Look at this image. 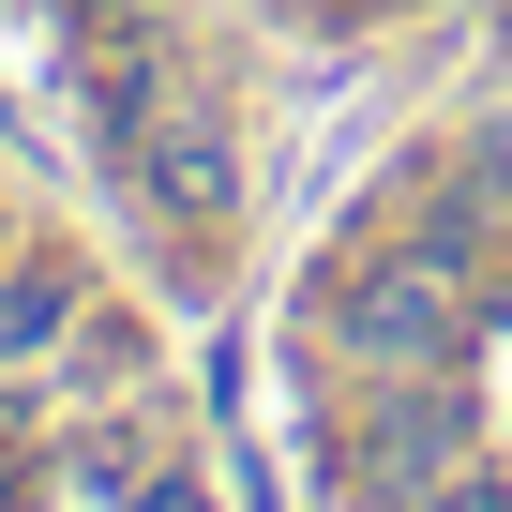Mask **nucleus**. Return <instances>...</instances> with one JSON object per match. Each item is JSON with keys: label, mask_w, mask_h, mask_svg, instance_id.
<instances>
[{"label": "nucleus", "mask_w": 512, "mask_h": 512, "mask_svg": "<svg viewBox=\"0 0 512 512\" xmlns=\"http://www.w3.org/2000/svg\"><path fill=\"white\" fill-rule=\"evenodd\" d=\"M76 16H91V31H121V16H151V0H76Z\"/></svg>", "instance_id": "nucleus-5"}, {"label": "nucleus", "mask_w": 512, "mask_h": 512, "mask_svg": "<svg viewBox=\"0 0 512 512\" xmlns=\"http://www.w3.org/2000/svg\"><path fill=\"white\" fill-rule=\"evenodd\" d=\"M136 467H151L136 422H91V437H76V482H136Z\"/></svg>", "instance_id": "nucleus-4"}, {"label": "nucleus", "mask_w": 512, "mask_h": 512, "mask_svg": "<svg viewBox=\"0 0 512 512\" xmlns=\"http://www.w3.org/2000/svg\"><path fill=\"white\" fill-rule=\"evenodd\" d=\"M61 317H76V302H61V272H0V362H46V347H61Z\"/></svg>", "instance_id": "nucleus-3"}, {"label": "nucleus", "mask_w": 512, "mask_h": 512, "mask_svg": "<svg viewBox=\"0 0 512 512\" xmlns=\"http://www.w3.org/2000/svg\"><path fill=\"white\" fill-rule=\"evenodd\" d=\"M332 332H347V362H377V377H452V362H467V332H482V302H467V256H452V241L377 256V272L332 302Z\"/></svg>", "instance_id": "nucleus-1"}, {"label": "nucleus", "mask_w": 512, "mask_h": 512, "mask_svg": "<svg viewBox=\"0 0 512 512\" xmlns=\"http://www.w3.org/2000/svg\"><path fill=\"white\" fill-rule=\"evenodd\" d=\"M151 181H166L181 211H226V136H211V121H166V136H151Z\"/></svg>", "instance_id": "nucleus-2"}, {"label": "nucleus", "mask_w": 512, "mask_h": 512, "mask_svg": "<svg viewBox=\"0 0 512 512\" xmlns=\"http://www.w3.org/2000/svg\"><path fill=\"white\" fill-rule=\"evenodd\" d=\"M151 512H211V497H196V482H151Z\"/></svg>", "instance_id": "nucleus-6"}]
</instances>
